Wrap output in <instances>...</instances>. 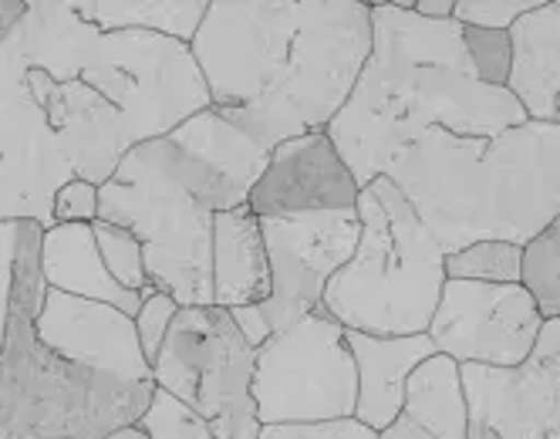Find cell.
<instances>
[{
    "mask_svg": "<svg viewBox=\"0 0 560 439\" xmlns=\"http://www.w3.org/2000/svg\"><path fill=\"white\" fill-rule=\"evenodd\" d=\"M362 0H210L189 51L210 108L267 152L328 132L372 55Z\"/></svg>",
    "mask_w": 560,
    "mask_h": 439,
    "instance_id": "cell-1",
    "label": "cell"
},
{
    "mask_svg": "<svg viewBox=\"0 0 560 439\" xmlns=\"http://www.w3.org/2000/svg\"><path fill=\"white\" fill-rule=\"evenodd\" d=\"M372 55L362 78L328 126L358 186L388 173L392 159L439 129L493 139L530 123L510 89L483 85L466 55L463 24L425 21L416 11L372 4Z\"/></svg>",
    "mask_w": 560,
    "mask_h": 439,
    "instance_id": "cell-2",
    "label": "cell"
},
{
    "mask_svg": "<svg viewBox=\"0 0 560 439\" xmlns=\"http://www.w3.org/2000/svg\"><path fill=\"white\" fill-rule=\"evenodd\" d=\"M385 176L443 254L483 241L527 247L560 213V126L524 123L493 139L432 129Z\"/></svg>",
    "mask_w": 560,
    "mask_h": 439,
    "instance_id": "cell-3",
    "label": "cell"
},
{
    "mask_svg": "<svg viewBox=\"0 0 560 439\" xmlns=\"http://www.w3.org/2000/svg\"><path fill=\"white\" fill-rule=\"evenodd\" d=\"M11 37L27 65L55 82H82L122 112L129 152L210 108L189 45L142 31H98L74 14L71 0H31Z\"/></svg>",
    "mask_w": 560,
    "mask_h": 439,
    "instance_id": "cell-4",
    "label": "cell"
},
{
    "mask_svg": "<svg viewBox=\"0 0 560 439\" xmlns=\"http://www.w3.org/2000/svg\"><path fill=\"white\" fill-rule=\"evenodd\" d=\"M42 233V223L21 220L11 314L0 348V439H105L139 423L155 385L82 369L42 342L34 325L48 291Z\"/></svg>",
    "mask_w": 560,
    "mask_h": 439,
    "instance_id": "cell-5",
    "label": "cell"
},
{
    "mask_svg": "<svg viewBox=\"0 0 560 439\" xmlns=\"http://www.w3.org/2000/svg\"><path fill=\"white\" fill-rule=\"evenodd\" d=\"M354 257L331 277L325 314L362 335H425L446 285V254L406 193L378 176L358 199Z\"/></svg>",
    "mask_w": 560,
    "mask_h": 439,
    "instance_id": "cell-6",
    "label": "cell"
},
{
    "mask_svg": "<svg viewBox=\"0 0 560 439\" xmlns=\"http://www.w3.org/2000/svg\"><path fill=\"white\" fill-rule=\"evenodd\" d=\"M98 220L132 230L155 291L179 308L213 304V210L170 170L159 142L136 146L98 189Z\"/></svg>",
    "mask_w": 560,
    "mask_h": 439,
    "instance_id": "cell-7",
    "label": "cell"
},
{
    "mask_svg": "<svg viewBox=\"0 0 560 439\" xmlns=\"http://www.w3.org/2000/svg\"><path fill=\"white\" fill-rule=\"evenodd\" d=\"M254 362L257 348L226 308H179L152 362V382L189 403L217 439H257Z\"/></svg>",
    "mask_w": 560,
    "mask_h": 439,
    "instance_id": "cell-8",
    "label": "cell"
},
{
    "mask_svg": "<svg viewBox=\"0 0 560 439\" xmlns=\"http://www.w3.org/2000/svg\"><path fill=\"white\" fill-rule=\"evenodd\" d=\"M254 406L260 426L354 419L358 372L335 317L314 311L257 348Z\"/></svg>",
    "mask_w": 560,
    "mask_h": 439,
    "instance_id": "cell-9",
    "label": "cell"
},
{
    "mask_svg": "<svg viewBox=\"0 0 560 439\" xmlns=\"http://www.w3.org/2000/svg\"><path fill=\"white\" fill-rule=\"evenodd\" d=\"M260 233L270 264V298L254 308L230 311L254 348L288 332L301 317L325 311V291L331 277L354 257L362 220L358 210L270 217L260 220Z\"/></svg>",
    "mask_w": 560,
    "mask_h": 439,
    "instance_id": "cell-10",
    "label": "cell"
},
{
    "mask_svg": "<svg viewBox=\"0 0 560 439\" xmlns=\"http://www.w3.org/2000/svg\"><path fill=\"white\" fill-rule=\"evenodd\" d=\"M78 180L14 37L0 45V223L55 227V193Z\"/></svg>",
    "mask_w": 560,
    "mask_h": 439,
    "instance_id": "cell-11",
    "label": "cell"
},
{
    "mask_svg": "<svg viewBox=\"0 0 560 439\" xmlns=\"http://www.w3.org/2000/svg\"><path fill=\"white\" fill-rule=\"evenodd\" d=\"M544 328V314L524 285L450 281L432 314L429 342L456 366H524Z\"/></svg>",
    "mask_w": 560,
    "mask_h": 439,
    "instance_id": "cell-12",
    "label": "cell"
},
{
    "mask_svg": "<svg viewBox=\"0 0 560 439\" xmlns=\"http://www.w3.org/2000/svg\"><path fill=\"white\" fill-rule=\"evenodd\" d=\"M170 170L213 213L247 207L250 189L267 166V149L230 126L213 108L199 112L170 136L155 139Z\"/></svg>",
    "mask_w": 560,
    "mask_h": 439,
    "instance_id": "cell-13",
    "label": "cell"
},
{
    "mask_svg": "<svg viewBox=\"0 0 560 439\" xmlns=\"http://www.w3.org/2000/svg\"><path fill=\"white\" fill-rule=\"evenodd\" d=\"M362 186L328 132H307L270 149L247 207L257 220L358 210Z\"/></svg>",
    "mask_w": 560,
    "mask_h": 439,
    "instance_id": "cell-14",
    "label": "cell"
},
{
    "mask_svg": "<svg viewBox=\"0 0 560 439\" xmlns=\"http://www.w3.org/2000/svg\"><path fill=\"white\" fill-rule=\"evenodd\" d=\"M469 439H560V372L524 366H459Z\"/></svg>",
    "mask_w": 560,
    "mask_h": 439,
    "instance_id": "cell-15",
    "label": "cell"
},
{
    "mask_svg": "<svg viewBox=\"0 0 560 439\" xmlns=\"http://www.w3.org/2000/svg\"><path fill=\"white\" fill-rule=\"evenodd\" d=\"M34 325L42 342L74 366L136 385H155L152 366L145 362L136 335V322L112 304L71 298L48 288Z\"/></svg>",
    "mask_w": 560,
    "mask_h": 439,
    "instance_id": "cell-16",
    "label": "cell"
},
{
    "mask_svg": "<svg viewBox=\"0 0 560 439\" xmlns=\"http://www.w3.org/2000/svg\"><path fill=\"white\" fill-rule=\"evenodd\" d=\"M345 342L354 358L358 372V406L354 419H362L372 429H388L395 416L402 413L406 403V385L412 372L435 355V345L429 335H362L348 332Z\"/></svg>",
    "mask_w": 560,
    "mask_h": 439,
    "instance_id": "cell-17",
    "label": "cell"
},
{
    "mask_svg": "<svg viewBox=\"0 0 560 439\" xmlns=\"http://www.w3.org/2000/svg\"><path fill=\"white\" fill-rule=\"evenodd\" d=\"M42 274L51 291L102 301L122 314L136 317L142 308V294L115 285V277L105 270L92 223H55L42 233Z\"/></svg>",
    "mask_w": 560,
    "mask_h": 439,
    "instance_id": "cell-18",
    "label": "cell"
},
{
    "mask_svg": "<svg viewBox=\"0 0 560 439\" xmlns=\"http://www.w3.org/2000/svg\"><path fill=\"white\" fill-rule=\"evenodd\" d=\"M513 71L510 95L530 123H553L560 108V0H547L510 27Z\"/></svg>",
    "mask_w": 560,
    "mask_h": 439,
    "instance_id": "cell-19",
    "label": "cell"
},
{
    "mask_svg": "<svg viewBox=\"0 0 560 439\" xmlns=\"http://www.w3.org/2000/svg\"><path fill=\"white\" fill-rule=\"evenodd\" d=\"M378 439H469V406L453 358L435 351L412 372L402 413Z\"/></svg>",
    "mask_w": 560,
    "mask_h": 439,
    "instance_id": "cell-20",
    "label": "cell"
},
{
    "mask_svg": "<svg viewBox=\"0 0 560 439\" xmlns=\"http://www.w3.org/2000/svg\"><path fill=\"white\" fill-rule=\"evenodd\" d=\"M270 298V264L250 207L213 217V304L236 311Z\"/></svg>",
    "mask_w": 560,
    "mask_h": 439,
    "instance_id": "cell-21",
    "label": "cell"
},
{
    "mask_svg": "<svg viewBox=\"0 0 560 439\" xmlns=\"http://www.w3.org/2000/svg\"><path fill=\"white\" fill-rule=\"evenodd\" d=\"M71 8L98 31H142L189 45L210 0H71Z\"/></svg>",
    "mask_w": 560,
    "mask_h": 439,
    "instance_id": "cell-22",
    "label": "cell"
},
{
    "mask_svg": "<svg viewBox=\"0 0 560 439\" xmlns=\"http://www.w3.org/2000/svg\"><path fill=\"white\" fill-rule=\"evenodd\" d=\"M450 281H479V285H520L524 277V247L483 241L469 244L456 254H446Z\"/></svg>",
    "mask_w": 560,
    "mask_h": 439,
    "instance_id": "cell-23",
    "label": "cell"
},
{
    "mask_svg": "<svg viewBox=\"0 0 560 439\" xmlns=\"http://www.w3.org/2000/svg\"><path fill=\"white\" fill-rule=\"evenodd\" d=\"M520 285L534 294L544 322L560 317V213L524 247V277H520Z\"/></svg>",
    "mask_w": 560,
    "mask_h": 439,
    "instance_id": "cell-24",
    "label": "cell"
},
{
    "mask_svg": "<svg viewBox=\"0 0 560 439\" xmlns=\"http://www.w3.org/2000/svg\"><path fill=\"white\" fill-rule=\"evenodd\" d=\"M95 244L102 254L105 270L115 277V285H122L126 291H136L142 298H152L155 288L149 285V274H145V247L132 230H122L115 223L95 220Z\"/></svg>",
    "mask_w": 560,
    "mask_h": 439,
    "instance_id": "cell-25",
    "label": "cell"
},
{
    "mask_svg": "<svg viewBox=\"0 0 560 439\" xmlns=\"http://www.w3.org/2000/svg\"><path fill=\"white\" fill-rule=\"evenodd\" d=\"M136 429L145 439H213L210 423L166 389H152V398Z\"/></svg>",
    "mask_w": 560,
    "mask_h": 439,
    "instance_id": "cell-26",
    "label": "cell"
},
{
    "mask_svg": "<svg viewBox=\"0 0 560 439\" xmlns=\"http://www.w3.org/2000/svg\"><path fill=\"white\" fill-rule=\"evenodd\" d=\"M466 55L472 61V71L483 85L506 89L510 71H513V42L510 31H479V27H463Z\"/></svg>",
    "mask_w": 560,
    "mask_h": 439,
    "instance_id": "cell-27",
    "label": "cell"
},
{
    "mask_svg": "<svg viewBox=\"0 0 560 439\" xmlns=\"http://www.w3.org/2000/svg\"><path fill=\"white\" fill-rule=\"evenodd\" d=\"M547 0H459L453 21L479 31H510L520 18L534 14Z\"/></svg>",
    "mask_w": 560,
    "mask_h": 439,
    "instance_id": "cell-28",
    "label": "cell"
},
{
    "mask_svg": "<svg viewBox=\"0 0 560 439\" xmlns=\"http://www.w3.org/2000/svg\"><path fill=\"white\" fill-rule=\"evenodd\" d=\"M176 314H179V304L176 298L163 294V291H155L152 298L142 301L139 314L132 317L136 322V335H139V345H142V355H145V362L152 366L155 362V355L159 348H163L173 322H176Z\"/></svg>",
    "mask_w": 560,
    "mask_h": 439,
    "instance_id": "cell-29",
    "label": "cell"
},
{
    "mask_svg": "<svg viewBox=\"0 0 560 439\" xmlns=\"http://www.w3.org/2000/svg\"><path fill=\"white\" fill-rule=\"evenodd\" d=\"M257 439H378V429L362 419H328V423H291L260 426Z\"/></svg>",
    "mask_w": 560,
    "mask_h": 439,
    "instance_id": "cell-30",
    "label": "cell"
},
{
    "mask_svg": "<svg viewBox=\"0 0 560 439\" xmlns=\"http://www.w3.org/2000/svg\"><path fill=\"white\" fill-rule=\"evenodd\" d=\"M102 186L89 180H68L55 193V223H95L98 204H102Z\"/></svg>",
    "mask_w": 560,
    "mask_h": 439,
    "instance_id": "cell-31",
    "label": "cell"
},
{
    "mask_svg": "<svg viewBox=\"0 0 560 439\" xmlns=\"http://www.w3.org/2000/svg\"><path fill=\"white\" fill-rule=\"evenodd\" d=\"M18 223H0V348H4L8 314H11V288H14V257H18Z\"/></svg>",
    "mask_w": 560,
    "mask_h": 439,
    "instance_id": "cell-32",
    "label": "cell"
},
{
    "mask_svg": "<svg viewBox=\"0 0 560 439\" xmlns=\"http://www.w3.org/2000/svg\"><path fill=\"white\" fill-rule=\"evenodd\" d=\"M530 362L560 372V317H547V322H544L540 338H537L534 355H530Z\"/></svg>",
    "mask_w": 560,
    "mask_h": 439,
    "instance_id": "cell-33",
    "label": "cell"
},
{
    "mask_svg": "<svg viewBox=\"0 0 560 439\" xmlns=\"http://www.w3.org/2000/svg\"><path fill=\"white\" fill-rule=\"evenodd\" d=\"M24 14H27L24 0H0V45H4L8 37L18 31V24L24 21Z\"/></svg>",
    "mask_w": 560,
    "mask_h": 439,
    "instance_id": "cell-34",
    "label": "cell"
},
{
    "mask_svg": "<svg viewBox=\"0 0 560 439\" xmlns=\"http://www.w3.org/2000/svg\"><path fill=\"white\" fill-rule=\"evenodd\" d=\"M453 8V0H416V14L425 21H450Z\"/></svg>",
    "mask_w": 560,
    "mask_h": 439,
    "instance_id": "cell-35",
    "label": "cell"
},
{
    "mask_svg": "<svg viewBox=\"0 0 560 439\" xmlns=\"http://www.w3.org/2000/svg\"><path fill=\"white\" fill-rule=\"evenodd\" d=\"M105 439H145L136 426H129V429H118V432H112V436H105Z\"/></svg>",
    "mask_w": 560,
    "mask_h": 439,
    "instance_id": "cell-36",
    "label": "cell"
},
{
    "mask_svg": "<svg viewBox=\"0 0 560 439\" xmlns=\"http://www.w3.org/2000/svg\"><path fill=\"white\" fill-rule=\"evenodd\" d=\"M553 126H560V108H557V115H553Z\"/></svg>",
    "mask_w": 560,
    "mask_h": 439,
    "instance_id": "cell-37",
    "label": "cell"
},
{
    "mask_svg": "<svg viewBox=\"0 0 560 439\" xmlns=\"http://www.w3.org/2000/svg\"><path fill=\"white\" fill-rule=\"evenodd\" d=\"M213 439H217V436H213Z\"/></svg>",
    "mask_w": 560,
    "mask_h": 439,
    "instance_id": "cell-38",
    "label": "cell"
}]
</instances>
